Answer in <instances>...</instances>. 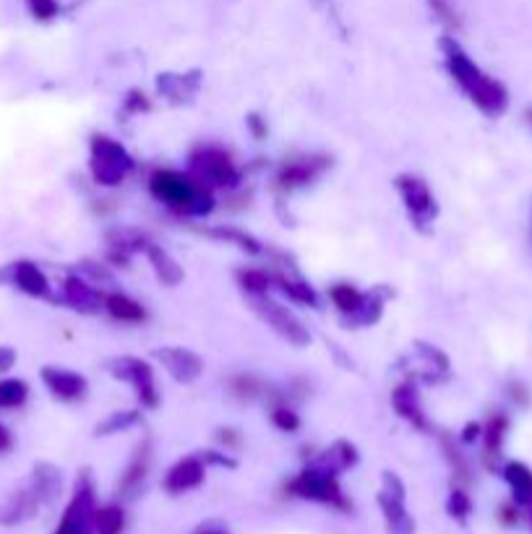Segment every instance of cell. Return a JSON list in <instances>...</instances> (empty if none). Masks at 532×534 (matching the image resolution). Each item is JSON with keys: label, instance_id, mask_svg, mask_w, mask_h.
Returning <instances> with one entry per match:
<instances>
[{"label": "cell", "instance_id": "277c9868", "mask_svg": "<svg viewBox=\"0 0 532 534\" xmlns=\"http://www.w3.org/2000/svg\"><path fill=\"white\" fill-rule=\"evenodd\" d=\"M287 493L295 495V498H303V501H316L326 503V506L342 508V511L350 508V503H347L345 493H342L340 488V482H337V475H329V472H324V469L319 467L303 469L295 480H290Z\"/></svg>", "mask_w": 532, "mask_h": 534}, {"label": "cell", "instance_id": "52a82bcc", "mask_svg": "<svg viewBox=\"0 0 532 534\" xmlns=\"http://www.w3.org/2000/svg\"><path fill=\"white\" fill-rule=\"evenodd\" d=\"M381 514L389 534H415V519L405 508V485L392 472H384V488L379 493Z\"/></svg>", "mask_w": 532, "mask_h": 534}, {"label": "cell", "instance_id": "4316f807", "mask_svg": "<svg viewBox=\"0 0 532 534\" xmlns=\"http://www.w3.org/2000/svg\"><path fill=\"white\" fill-rule=\"evenodd\" d=\"M446 511H449V516H454V519L465 521L467 516H470V511H473V501H470V495H467L462 488L452 490L449 501H446Z\"/></svg>", "mask_w": 532, "mask_h": 534}, {"label": "cell", "instance_id": "ba28073f", "mask_svg": "<svg viewBox=\"0 0 532 534\" xmlns=\"http://www.w3.org/2000/svg\"><path fill=\"white\" fill-rule=\"evenodd\" d=\"M94 516H97V501H94L92 482L84 480L76 485L74 498L63 511L55 534H94Z\"/></svg>", "mask_w": 532, "mask_h": 534}, {"label": "cell", "instance_id": "1f68e13d", "mask_svg": "<svg viewBox=\"0 0 532 534\" xmlns=\"http://www.w3.org/2000/svg\"><path fill=\"white\" fill-rule=\"evenodd\" d=\"M196 534H227L225 529H217V527H201Z\"/></svg>", "mask_w": 532, "mask_h": 534}, {"label": "cell", "instance_id": "d4e9b609", "mask_svg": "<svg viewBox=\"0 0 532 534\" xmlns=\"http://www.w3.org/2000/svg\"><path fill=\"white\" fill-rule=\"evenodd\" d=\"M29 396V386L19 378H6V381H0V409H14L21 407V404L27 402Z\"/></svg>", "mask_w": 532, "mask_h": 534}, {"label": "cell", "instance_id": "3957f363", "mask_svg": "<svg viewBox=\"0 0 532 534\" xmlns=\"http://www.w3.org/2000/svg\"><path fill=\"white\" fill-rule=\"evenodd\" d=\"M188 175H191L196 183H201L209 191H217V188H233L240 180V170L233 162V157L227 152H222L220 146H201L191 154V167H188Z\"/></svg>", "mask_w": 532, "mask_h": 534}, {"label": "cell", "instance_id": "cb8c5ba5", "mask_svg": "<svg viewBox=\"0 0 532 534\" xmlns=\"http://www.w3.org/2000/svg\"><path fill=\"white\" fill-rule=\"evenodd\" d=\"M329 295H332V303L337 305V310L345 316H353L355 310H360V305L366 303V295L355 290L353 284H334Z\"/></svg>", "mask_w": 532, "mask_h": 534}, {"label": "cell", "instance_id": "8fae6325", "mask_svg": "<svg viewBox=\"0 0 532 534\" xmlns=\"http://www.w3.org/2000/svg\"><path fill=\"white\" fill-rule=\"evenodd\" d=\"M201 482H204V459L186 456V459L175 462L165 475V490L170 495H183L199 488Z\"/></svg>", "mask_w": 532, "mask_h": 534}, {"label": "cell", "instance_id": "f546056e", "mask_svg": "<svg viewBox=\"0 0 532 534\" xmlns=\"http://www.w3.org/2000/svg\"><path fill=\"white\" fill-rule=\"evenodd\" d=\"M14 360H16L14 352L3 350V347H0V373H3V370L11 368V365H14Z\"/></svg>", "mask_w": 532, "mask_h": 534}, {"label": "cell", "instance_id": "7a4b0ae2", "mask_svg": "<svg viewBox=\"0 0 532 534\" xmlns=\"http://www.w3.org/2000/svg\"><path fill=\"white\" fill-rule=\"evenodd\" d=\"M446 66H449L454 81L462 86V92L473 99L483 113L491 115V118L504 113L506 105H509V94H506L504 86L496 79H491L488 73L480 71L459 47H449L446 50Z\"/></svg>", "mask_w": 532, "mask_h": 534}, {"label": "cell", "instance_id": "44dd1931", "mask_svg": "<svg viewBox=\"0 0 532 534\" xmlns=\"http://www.w3.org/2000/svg\"><path fill=\"white\" fill-rule=\"evenodd\" d=\"M19 290H24L32 297H45L50 292V284H47V277L34 264H19L16 266L14 274Z\"/></svg>", "mask_w": 532, "mask_h": 534}, {"label": "cell", "instance_id": "7402d4cb", "mask_svg": "<svg viewBox=\"0 0 532 534\" xmlns=\"http://www.w3.org/2000/svg\"><path fill=\"white\" fill-rule=\"evenodd\" d=\"M126 527V514L123 508L110 503V506L97 508V516H94V534H120Z\"/></svg>", "mask_w": 532, "mask_h": 534}, {"label": "cell", "instance_id": "603a6c76", "mask_svg": "<svg viewBox=\"0 0 532 534\" xmlns=\"http://www.w3.org/2000/svg\"><path fill=\"white\" fill-rule=\"evenodd\" d=\"M506 430H509V420L504 415H493L488 425L483 428V443H486V456H501V446H504Z\"/></svg>", "mask_w": 532, "mask_h": 534}, {"label": "cell", "instance_id": "83f0119b", "mask_svg": "<svg viewBox=\"0 0 532 534\" xmlns=\"http://www.w3.org/2000/svg\"><path fill=\"white\" fill-rule=\"evenodd\" d=\"M272 422L280 430H285V433H293V430L300 428L298 415H295L293 409H287V407H277V409H274V412H272Z\"/></svg>", "mask_w": 532, "mask_h": 534}, {"label": "cell", "instance_id": "9a60e30c", "mask_svg": "<svg viewBox=\"0 0 532 534\" xmlns=\"http://www.w3.org/2000/svg\"><path fill=\"white\" fill-rule=\"evenodd\" d=\"M149 464H152V449H149V443H141L139 449H136V454H133L131 464H128L126 472H123V477H120L118 485L120 493L123 495L136 493V490L141 488V482L147 480Z\"/></svg>", "mask_w": 532, "mask_h": 534}, {"label": "cell", "instance_id": "2e32d148", "mask_svg": "<svg viewBox=\"0 0 532 534\" xmlns=\"http://www.w3.org/2000/svg\"><path fill=\"white\" fill-rule=\"evenodd\" d=\"M504 480L512 490V498L519 508L532 503V469L519 462H509L504 467Z\"/></svg>", "mask_w": 532, "mask_h": 534}, {"label": "cell", "instance_id": "d6986e66", "mask_svg": "<svg viewBox=\"0 0 532 534\" xmlns=\"http://www.w3.org/2000/svg\"><path fill=\"white\" fill-rule=\"evenodd\" d=\"M105 308L115 321H120V324H139V321H144V316H147V313H144V305L131 300V297L123 295V292L107 295Z\"/></svg>", "mask_w": 532, "mask_h": 534}, {"label": "cell", "instance_id": "d6a6232c", "mask_svg": "<svg viewBox=\"0 0 532 534\" xmlns=\"http://www.w3.org/2000/svg\"><path fill=\"white\" fill-rule=\"evenodd\" d=\"M522 511H525L527 521H530V527H532V503H530V506H525V508H522Z\"/></svg>", "mask_w": 532, "mask_h": 534}, {"label": "cell", "instance_id": "4fadbf2b", "mask_svg": "<svg viewBox=\"0 0 532 534\" xmlns=\"http://www.w3.org/2000/svg\"><path fill=\"white\" fill-rule=\"evenodd\" d=\"M162 365L167 368V373L183 383H191L204 373V363L199 360V355H193L191 350H178V347H167L160 352Z\"/></svg>", "mask_w": 532, "mask_h": 534}, {"label": "cell", "instance_id": "30bf717a", "mask_svg": "<svg viewBox=\"0 0 532 534\" xmlns=\"http://www.w3.org/2000/svg\"><path fill=\"white\" fill-rule=\"evenodd\" d=\"M397 188L405 198L407 211L410 217L418 222V225H428L433 217H436V201H433L428 185L420 178H413V175H405V178L397 180Z\"/></svg>", "mask_w": 532, "mask_h": 534}, {"label": "cell", "instance_id": "f1b7e54d", "mask_svg": "<svg viewBox=\"0 0 532 534\" xmlns=\"http://www.w3.org/2000/svg\"><path fill=\"white\" fill-rule=\"evenodd\" d=\"M133 420H136V417H120V415H113V420L107 422V425H102V430H105V433H115V430H123V428H128V425H133Z\"/></svg>", "mask_w": 532, "mask_h": 534}, {"label": "cell", "instance_id": "5bb4252c", "mask_svg": "<svg viewBox=\"0 0 532 534\" xmlns=\"http://www.w3.org/2000/svg\"><path fill=\"white\" fill-rule=\"evenodd\" d=\"M324 170V162H316V159H295V162H287L285 167L277 175V185L282 191H293L300 185L311 183L319 172Z\"/></svg>", "mask_w": 532, "mask_h": 534}, {"label": "cell", "instance_id": "6da1fadb", "mask_svg": "<svg viewBox=\"0 0 532 534\" xmlns=\"http://www.w3.org/2000/svg\"><path fill=\"white\" fill-rule=\"evenodd\" d=\"M149 191L167 209L175 211V214H186V217L209 214L214 206L212 191L204 188L201 183H196L191 175H183L178 170L154 172L152 178H149Z\"/></svg>", "mask_w": 532, "mask_h": 534}, {"label": "cell", "instance_id": "7c38bea8", "mask_svg": "<svg viewBox=\"0 0 532 534\" xmlns=\"http://www.w3.org/2000/svg\"><path fill=\"white\" fill-rule=\"evenodd\" d=\"M42 381L47 383V389L53 391V396L63 399V402H76V399H84V394H87V381L74 370L45 368L42 370Z\"/></svg>", "mask_w": 532, "mask_h": 534}, {"label": "cell", "instance_id": "484cf974", "mask_svg": "<svg viewBox=\"0 0 532 534\" xmlns=\"http://www.w3.org/2000/svg\"><path fill=\"white\" fill-rule=\"evenodd\" d=\"M149 261L154 264V271H157V277L167 284H175L180 277H183V271L178 269L173 258L167 256L162 248H149Z\"/></svg>", "mask_w": 532, "mask_h": 534}, {"label": "cell", "instance_id": "9c48e42d", "mask_svg": "<svg viewBox=\"0 0 532 534\" xmlns=\"http://www.w3.org/2000/svg\"><path fill=\"white\" fill-rule=\"evenodd\" d=\"M113 376L123 378L133 386L136 396H139V402L144 407H157L160 404V394H157V383H154V370L149 368V363L144 360H136V357H120L115 360L113 370H110Z\"/></svg>", "mask_w": 532, "mask_h": 534}, {"label": "cell", "instance_id": "e0dca14e", "mask_svg": "<svg viewBox=\"0 0 532 534\" xmlns=\"http://www.w3.org/2000/svg\"><path fill=\"white\" fill-rule=\"evenodd\" d=\"M392 404L399 415L405 417L407 422H413L415 428H426V415H423V404H420V396L415 391L413 383H405L399 386L392 394Z\"/></svg>", "mask_w": 532, "mask_h": 534}, {"label": "cell", "instance_id": "5b68a950", "mask_svg": "<svg viewBox=\"0 0 532 534\" xmlns=\"http://www.w3.org/2000/svg\"><path fill=\"white\" fill-rule=\"evenodd\" d=\"M92 175L97 185H120L133 170V159L115 139L107 136H94L92 139Z\"/></svg>", "mask_w": 532, "mask_h": 534}, {"label": "cell", "instance_id": "ffe728a7", "mask_svg": "<svg viewBox=\"0 0 532 534\" xmlns=\"http://www.w3.org/2000/svg\"><path fill=\"white\" fill-rule=\"evenodd\" d=\"M63 292H66L68 303L79 310H92L100 305V295L94 292V287H89V284L79 277H68L66 284H63Z\"/></svg>", "mask_w": 532, "mask_h": 534}, {"label": "cell", "instance_id": "8992f818", "mask_svg": "<svg viewBox=\"0 0 532 534\" xmlns=\"http://www.w3.org/2000/svg\"><path fill=\"white\" fill-rule=\"evenodd\" d=\"M248 300H251L253 310H256V313H259V316L264 318L266 324L272 326L277 334H282L287 342H293V344L311 342L306 326L300 324L293 310H287L285 305L274 303L272 297H269V292H261V295H248Z\"/></svg>", "mask_w": 532, "mask_h": 534}, {"label": "cell", "instance_id": "4dcf8cb0", "mask_svg": "<svg viewBox=\"0 0 532 534\" xmlns=\"http://www.w3.org/2000/svg\"><path fill=\"white\" fill-rule=\"evenodd\" d=\"M11 446V436H8L6 425H0V451H6Z\"/></svg>", "mask_w": 532, "mask_h": 534}, {"label": "cell", "instance_id": "ac0fdd59", "mask_svg": "<svg viewBox=\"0 0 532 534\" xmlns=\"http://www.w3.org/2000/svg\"><path fill=\"white\" fill-rule=\"evenodd\" d=\"M355 459H358V454H355L353 446L340 441V443H334L332 449H326L319 459H313L311 467L324 469V472H329V475H340V472H345L347 467H353Z\"/></svg>", "mask_w": 532, "mask_h": 534}]
</instances>
